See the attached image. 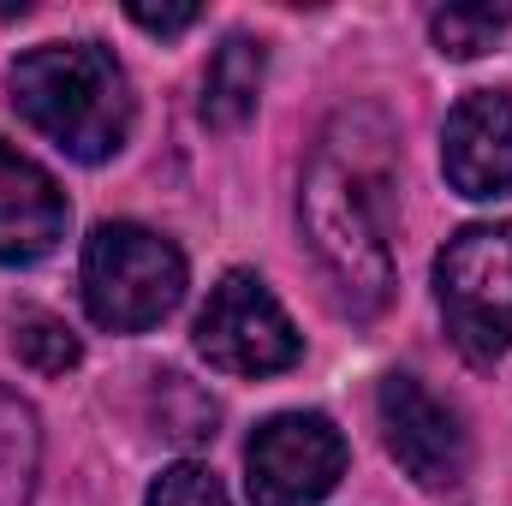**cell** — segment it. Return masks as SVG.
<instances>
[{"label": "cell", "instance_id": "cell-1", "mask_svg": "<svg viewBox=\"0 0 512 506\" xmlns=\"http://www.w3.org/2000/svg\"><path fill=\"white\" fill-rule=\"evenodd\" d=\"M370 114H340L334 131L316 143L298 191L304 239L322 262L340 310L376 316L393 292V251H387V191H393V155L387 131Z\"/></svg>", "mask_w": 512, "mask_h": 506}, {"label": "cell", "instance_id": "cell-2", "mask_svg": "<svg viewBox=\"0 0 512 506\" xmlns=\"http://www.w3.org/2000/svg\"><path fill=\"white\" fill-rule=\"evenodd\" d=\"M12 108L72 161H108L131 137V84L102 42H48L6 72Z\"/></svg>", "mask_w": 512, "mask_h": 506}, {"label": "cell", "instance_id": "cell-3", "mask_svg": "<svg viewBox=\"0 0 512 506\" xmlns=\"http://www.w3.org/2000/svg\"><path fill=\"white\" fill-rule=\"evenodd\" d=\"M185 298V256L137 221H102L84 245V304L96 328L143 334Z\"/></svg>", "mask_w": 512, "mask_h": 506}, {"label": "cell", "instance_id": "cell-4", "mask_svg": "<svg viewBox=\"0 0 512 506\" xmlns=\"http://www.w3.org/2000/svg\"><path fill=\"white\" fill-rule=\"evenodd\" d=\"M435 298L465 358H501L512 346V221L453 233L435 256Z\"/></svg>", "mask_w": 512, "mask_h": 506}, {"label": "cell", "instance_id": "cell-5", "mask_svg": "<svg viewBox=\"0 0 512 506\" xmlns=\"http://www.w3.org/2000/svg\"><path fill=\"white\" fill-rule=\"evenodd\" d=\"M197 352L221 376H280L298 364L304 340H298L292 316L280 310V298L251 268H233V274H221V286L209 292V304L197 316Z\"/></svg>", "mask_w": 512, "mask_h": 506}, {"label": "cell", "instance_id": "cell-6", "mask_svg": "<svg viewBox=\"0 0 512 506\" xmlns=\"http://www.w3.org/2000/svg\"><path fill=\"white\" fill-rule=\"evenodd\" d=\"M346 471V435L322 411H280L245 447V489L256 506H316Z\"/></svg>", "mask_w": 512, "mask_h": 506}, {"label": "cell", "instance_id": "cell-7", "mask_svg": "<svg viewBox=\"0 0 512 506\" xmlns=\"http://www.w3.org/2000/svg\"><path fill=\"white\" fill-rule=\"evenodd\" d=\"M376 411H382L387 453L405 465V477H411L417 489L447 495V489L465 483V471H471V441H465L459 411H453L441 393H429L417 376H399V370H393V376H382V387H376Z\"/></svg>", "mask_w": 512, "mask_h": 506}, {"label": "cell", "instance_id": "cell-8", "mask_svg": "<svg viewBox=\"0 0 512 506\" xmlns=\"http://www.w3.org/2000/svg\"><path fill=\"white\" fill-rule=\"evenodd\" d=\"M441 167L459 197H507L512 191V96L471 90L441 131Z\"/></svg>", "mask_w": 512, "mask_h": 506}, {"label": "cell", "instance_id": "cell-9", "mask_svg": "<svg viewBox=\"0 0 512 506\" xmlns=\"http://www.w3.org/2000/svg\"><path fill=\"white\" fill-rule=\"evenodd\" d=\"M66 233V191L48 167L0 143V262H36Z\"/></svg>", "mask_w": 512, "mask_h": 506}, {"label": "cell", "instance_id": "cell-10", "mask_svg": "<svg viewBox=\"0 0 512 506\" xmlns=\"http://www.w3.org/2000/svg\"><path fill=\"white\" fill-rule=\"evenodd\" d=\"M262 66H268V54H262V42H251V36H227L215 48L209 72H203V120L215 131H233L256 114Z\"/></svg>", "mask_w": 512, "mask_h": 506}, {"label": "cell", "instance_id": "cell-11", "mask_svg": "<svg viewBox=\"0 0 512 506\" xmlns=\"http://www.w3.org/2000/svg\"><path fill=\"white\" fill-rule=\"evenodd\" d=\"M36 459H42V429L36 411L0 387V506H30L36 495Z\"/></svg>", "mask_w": 512, "mask_h": 506}, {"label": "cell", "instance_id": "cell-12", "mask_svg": "<svg viewBox=\"0 0 512 506\" xmlns=\"http://www.w3.org/2000/svg\"><path fill=\"white\" fill-rule=\"evenodd\" d=\"M12 352H18L36 376H66V370L84 358L78 334H72L60 316H48V310H18V316H12Z\"/></svg>", "mask_w": 512, "mask_h": 506}, {"label": "cell", "instance_id": "cell-13", "mask_svg": "<svg viewBox=\"0 0 512 506\" xmlns=\"http://www.w3.org/2000/svg\"><path fill=\"white\" fill-rule=\"evenodd\" d=\"M507 24H512V6H441V12L429 18V36H435L441 54L477 60V54L495 48V36H501Z\"/></svg>", "mask_w": 512, "mask_h": 506}, {"label": "cell", "instance_id": "cell-14", "mask_svg": "<svg viewBox=\"0 0 512 506\" xmlns=\"http://www.w3.org/2000/svg\"><path fill=\"white\" fill-rule=\"evenodd\" d=\"M149 506H233V501H227V489L215 483V471H203V465H173V471L155 477Z\"/></svg>", "mask_w": 512, "mask_h": 506}, {"label": "cell", "instance_id": "cell-15", "mask_svg": "<svg viewBox=\"0 0 512 506\" xmlns=\"http://www.w3.org/2000/svg\"><path fill=\"white\" fill-rule=\"evenodd\" d=\"M131 24H143V30H155V36H179V30H191L203 12L197 6H126Z\"/></svg>", "mask_w": 512, "mask_h": 506}]
</instances>
